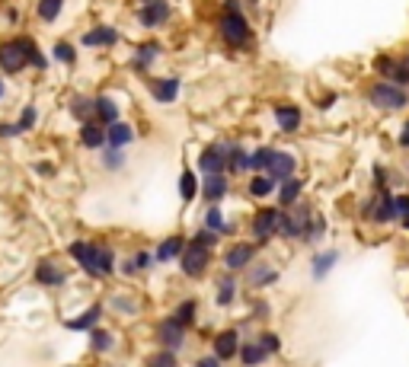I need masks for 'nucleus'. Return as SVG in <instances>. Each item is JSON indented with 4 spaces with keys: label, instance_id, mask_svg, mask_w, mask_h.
I'll return each mask as SVG.
<instances>
[{
    "label": "nucleus",
    "instance_id": "nucleus-51",
    "mask_svg": "<svg viewBox=\"0 0 409 367\" xmlns=\"http://www.w3.org/2000/svg\"><path fill=\"white\" fill-rule=\"evenodd\" d=\"M196 367H221V358H218V355H211V358H202Z\"/></svg>",
    "mask_w": 409,
    "mask_h": 367
},
{
    "label": "nucleus",
    "instance_id": "nucleus-7",
    "mask_svg": "<svg viewBox=\"0 0 409 367\" xmlns=\"http://www.w3.org/2000/svg\"><path fill=\"white\" fill-rule=\"evenodd\" d=\"M173 16V7H170V0H150V3H141L138 10V23L144 29H160L167 26V19Z\"/></svg>",
    "mask_w": 409,
    "mask_h": 367
},
{
    "label": "nucleus",
    "instance_id": "nucleus-40",
    "mask_svg": "<svg viewBox=\"0 0 409 367\" xmlns=\"http://www.w3.org/2000/svg\"><path fill=\"white\" fill-rule=\"evenodd\" d=\"M148 367H179L176 364V351H157V355H150L148 358Z\"/></svg>",
    "mask_w": 409,
    "mask_h": 367
},
{
    "label": "nucleus",
    "instance_id": "nucleus-16",
    "mask_svg": "<svg viewBox=\"0 0 409 367\" xmlns=\"http://www.w3.org/2000/svg\"><path fill=\"white\" fill-rule=\"evenodd\" d=\"M80 144L90 147V150H106L109 147V138H106V125H100V121H84L80 125Z\"/></svg>",
    "mask_w": 409,
    "mask_h": 367
},
{
    "label": "nucleus",
    "instance_id": "nucleus-23",
    "mask_svg": "<svg viewBox=\"0 0 409 367\" xmlns=\"http://www.w3.org/2000/svg\"><path fill=\"white\" fill-rule=\"evenodd\" d=\"M100 313H102V307H100V303H93L90 310H84L77 320H67L65 326H67V329H74V332H93L96 322H100Z\"/></svg>",
    "mask_w": 409,
    "mask_h": 367
},
{
    "label": "nucleus",
    "instance_id": "nucleus-49",
    "mask_svg": "<svg viewBox=\"0 0 409 367\" xmlns=\"http://www.w3.org/2000/svg\"><path fill=\"white\" fill-rule=\"evenodd\" d=\"M36 173L48 179V176H55V166H51V163H36Z\"/></svg>",
    "mask_w": 409,
    "mask_h": 367
},
{
    "label": "nucleus",
    "instance_id": "nucleus-21",
    "mask_svg": "<svg viewBox=\"0 0 409 367\" xmlns=\"http://www.w3.org/2000/svg\"><path fill=\"white\" fill-rule=\"evenodd\" d=\"M202 195H204V202H211V204L221 202L224 195H227V173H211V176H204Z\"/></svg>",
    "mask_w": 409,
    "mask_h": 367
},
{
    "label": "nucleus",
    "instance_id": "nucleus-25",
    "mask_svg": "<svg viewBox=\"0 0 409 367\" xmlns=\"http://www.w3.org/2000/svg\"><path fill=\"white\" fill-rule=\"evenodd\" d=\"M186 252V239L183 237H170V239H163L157 246V259L160 262H170V259H179Z\"/></svg>",
    "mask_w": 409,
    "mask_h": 367
},
{
    "label": "nucleus",
    "instance_id": "nucleus-32",
    "mask_svg": "<svg viewBox=\"0 0 409 367\" xmlns=\"http://www.w3.org/2000/svg\"><path fill=\"white\" fill-rule=\"evenodd\" d=\"M281 198L279 202L285 204V208H291V204H298V198H301V179H294V176H291V179H285V182H281Z\"/></svg>",
    "mask_w": 409,
    "mask_h": 367
},
{
    "label": "nucleus",
    "instance_id": "nucleus-19",
    "mask_svg": "<svg viewBox=\"0 0 409 367\" xmlns=\"http://www.w3.org/2000/svg\"><path fill=\"white\" fill-rule=\"evenodd\" d=\"M36 281L45 287H61L67 281V272L65 268H58L55 262H38L36 265Z\"/></svg>",
    "mask_w": 409,
    "mask_h": 367
},
{
    "label": "nucleus",
    "instance_id": "nucleus-13",
    "mask_svg": "<svg viewBox=\"0 0 409 367\" xmlns=\"http://www.w3.org/2000/svg\"><path fill=\"white\" fill-rule=\"evenodd\" d=\"M148 90L157 102H176L179 96V77H150Z\"/></svg>",
    "mask_w": 409,
    "mask_h": 367
},
{
    "label": "nucleus",
    "instance_id": "nucleus-48",
    "mask_svg": "<svg viewBox=\"0 0 409 367\" xmlns=\"http://www.w3.org/2000/svg\"><path fill=\"white\" fill-rule=\"evenodd\" d=\"M218 237H221V233H214V230H202V233H198V243H204V246H218Z\"/></svg>",
    "mask_w": 409,
    "mask_h": 367
},
{
    "label": "nucleus",
    "instance_id": "nucleus-47",
    "mask_svg": "<svg viewBox=\"0 0 409 367\" xmlns=\"http://www.w3.org/2000/svg\"><path fill=\"white\" fill-rule=\"evenodd\" d=\"M259 345H262V348H266V351H269V355H275V351L281 348L279 335H272V332H266V335H262V339H259Z\"/></svg>",
    "mask_w": 409,
    "mask_h": 367
},
{
    "label": "nucleus",
    "instance_id": "nucleus-54",
    "mask_svg": "<svg viewBox=\"0 0 409 367\" xmlns=\"http://www.w3.org/2000/svg\"><path fill=\"white\" fill-rule=\"evenodd\" d=\"M250 3H259V0H250Z\"/></svg>",
    "mask_w": 409,
    "mask_h": 367
},
{
    "label": "nucleus",
    "instance_id": "nucleus-29",
    "mask_svg": "<svg viewBox=\"0 0 409 367\" xmlns=\"http://www.w3.org/2000/svg\"><path fill=\"white\" fill-rule=\"evenodd\" d=\"M243 169H253V156L240 144H233L231 160H227V173H243Z\"/></svg>",
    "mask_w": 409,
    "mask_h": 367
},
{
    "label": "nucleus",
    "instance_id": "nucleus-53",
    "mask_svg": "<svg viewBox=\"0 0 409 367\" xmlns=\"http://www.w3.org/2000/svg\"><path fill=\"white\" fill-rule=\"evenodd\" d=\"M0 99H3V80H0Z\"/></svg>",
    "mask_w": 409,
    "mask_h": 367
},
{
    "label": "nucleus",
    "instance_id": "nucleus-36",
    "mask_svg": "<svg viewBox=\"0 0 409 367\" xmlns=\"http://www.w3.org/2000/svg\"><path fill=\"white\" fill-rule=\"evenodd\" d=\"M71 112H74L80 121H90L93 119V99H90V96H74V99H71Z\"/></svg>",
    "mask_w": 409,
    "mask_h": 367
},
{
    "label": "nucleus",
    "instance_id": "nucleus-42",
    "mask_svg": "<svg viewBox=\"0 0 409 367\" xmlns=\"http://www.w3.org/2000/svg\"><path fill=\"white\" fill-rule=\"evenodd\" d=\"M90 342H93V351H109L112 348V335L109 332H102L100 326L90 332Z\"/></svg>",
    "mask_w": 409,
    "mask_h": 367
},
{
    "label": "nucleus",
    "instance_id": "nucleus-55",
    "mask_svg": "<svg viewBox=\"0 0 409 367\" xmlns=\"http://www.w3.org/2000/svg\"><path fill=\"white\" fill-rule=\"evenodd\" d=\"M141 3H150V0H141Z\"/></svg>",
    "mask_w": 409,
    "mask_h": 367
},
{
    "label": "nucleus",
    "instance_id": "nucleus-31",
    "mask_svg": "<svg viewBox=\"0 0 409 367\" xmlns=\"http://www.w3.org/2000/svg\"><path fill=\"white\" fill-rule=\"evenodd\" d=\"M204 227L214 230V233H233L231 224H224V214H221V208H218V204H211V208H208V214H204Z\"/></svg>",
    "mask_w": 409,
    "mask_h": 367
},
{
    "label": "nucleus",
    "instance_id": "nucleus-12",
    "mask_svg": "<svg viewBox=\"0 0 409 367\" xmlns=\"http://www.w3.org/2000/svg\"><path fill=\"white\" fill-rule=\"evenodd\" d=\"M119 29L115 26H93V29H86L84 38H80V45L84 48H109L119 42Z\"/></svg>",
    "mask_w": 409,
    "mask_h": 367
},
{
    "label": "nucleus",
    "instance_id": "nucleus-9",
    "mask_svg": "<svg viewBox=\"0 0 409 367\" xmlns=\"http://www.w3.org/2000/svg\"><path fill=\"white\" fill-rule=\"evenodd\" d=\"M294 169H298V160H294V156L285 154V150H272L269 163H266V169H262V173H269L275 182H285V179H291V176H294Z\"/></svg>",
    "mask_w": 409,
    "mask_h": 367
},
{
    "label": "nucleus",
    "instance_id": "nucleus-37",
    "mask_svg": "<svg viewBox=\"0 0 409 367\" xmlns=\"http://www.w3.org/2000/svg\"><path fill=\"white\" fill-rule=\"evenodd\" d=\"M275 281H279V272L269 268V265H259L256 272H253V278H250L253 287H266V285H275Z\"/></svg>",
    "mask_w": 409,
    "mask_h": 367
},
{
    "label": "nucleus",
    "instance_id": "nucleus-28",
    "mask_svg": "<svg viewBox=\"0 0 409 367\" xmlns=\"http://www.w3.org/2000/svg\"><path fill=\"white\" fill-rule=\"evenodd\" d=\"M275 192V179H272L269 173H259L250 179V195L253 198H269V195Z\"/></svg>",
    "mask_w": 409,
    "mask_h": 367
},
{
    "label": "nucleus",
    "instance_id": "nucleus-27",
    "mask_svg": "<svg viewBox=\"0 0 409 367\" xmlns=\"http://www.w3.org/2000/svg\"><path fill=\"white\" fill-rule=\"evenodd\" d=\"M65 10V0H36V16L42 23H55Z\"/></svg>",
    "mask_w": 409,
    "mask_h": 367
},
{
    "label": "nucleus",
    "instance_id": "nucleus-22",
    "mask_svg": "<svg viewBox=\"0 0 409 367\" xmlns=\"http://www.w3.org/2000/svg\"><path fill=\"white\" fill-rule=\"evenodd\" d=\"M160 58V42H141L138 51H135V61H131V67H135V73H144L154 61Z\"/></svg>",
    "mask_w": 409,
    "mask_h": 367
},
{
    "label": "nucleus",
    "instance_id": "nucleus-3",
    "mask_svg": "<svg viewBox=\"0 0 409 367\" xmlns=\"http://www.w3.org/2000/svg\"><path fill=\"white\" fill-rule=\"evenodd\" d=\"M67 252L77 259V265L84 268L86 275L102 278L112 272V249L100 246V243H71Z\"/></svg>",
    "mask_w": 409,
    "mask_h": 367
},
{
    "label": "nucleus",
    "instance_id": "nucleus-50",
    "mask_svg": "<svg viewBox=\"0 0 409 367\" xmlns=\"http://www.w3.org/2000/svg\"><path fill=\"white\" fill-rule=\"evenodd\" d=\"M19 134V125H0V138H13Z\"/></svg>",
    "mask_w": 409,
    "mask_h": 367
},
{
    "label": "nucleus",
    "instance_id": "nucleus-52",
    "mask_svg": "<svg viewBox=\"0 0 409 367\" xmlns=\"http://www.w3.org/2000/svg\"><path fill=\"white\" fill-rule=\"evenodd\" d=\"M400 147H406V150H409V119L403 121V131H400Z\"/></svg>",
    "mask_w": 409,
    "mask_h": 367
},
{
    "label": "nucleus",
    "instance_id": "nucleus-14",
    "mask_svg": "<svg viewBox=\"0 0 409 367\" xmlns=\"http://www.w3.org/2000/svg\"><path fill=\"white\" fill-rule=\"evenodd\" d=\"M275 121H279V128L285 131V134H291V131H298L301 125H304V112L294 106V102H281V106H275Z\"/></svg>",
    "mask_w": 409,
    "mask_h": 367
},
{
    "label": "nucleus",
    "instance_id": "nucleus-15",
    "mask_svg": "<svg viewBox=\"0 0 409 367\" xmlns=\"http://www.w3.org/2000/svg\"><path fill=\"white\" fill-rule=\"evenodd\" d=\"M374 67H377V73H384L387 80L400 83V86H409V64L406 61H393V58L381 55L377 61H374Z\"/></svg>",
    "mask_w": 409,
    "mask_h": 367
},
{
    "label": "nucleus",
    "instance_id": "nucleus-35",
    "mask_svg": "<svg viewBox=\"0 0 409 367\" xmlns=\"http://www.w3.org/2000/svg\"><path fill=\"white\" fill-rule=\"evenodd\" d=\"M240 358H243V364H246V367H256V364H262V361L269 358V351L262 348V345H243Z\"/></svg>",
    "mask_w": 409,
    "mask_h": 367
},
{
    "label": "nucleus",
    "instance_id": "nucleus-43",
    "mask_svg": "<svg viewBox=\"0 0 409 367\" xmlns=\"http://www.w3.org/2000/svg\"><path fill=\"white\" fill-rule=\"evenodd\" d=\"M36 119H38V109H36V106H26V109L19 112V121H16L19 131H29L32 125H36Z\"/></svg>",
    "mask_w": 409,
    "mask_h": 367
},
{
    "label": "nucleus",
    "instance_id": "nucleus-34",
    "mask_svg": "<svg viewBox=\"0 0 409 367\" xmlns=\"http://www.w3.org/2000/svg\"><path fill=\"white\" fill-rule=\"evenodd\" d=\"M233 291H237V278L221 275V281H218V303H221V307L233 303Z\"/></svg>",
    "mask_w": 409,
    "mask_h": 367
},
{
    "label": "nucleus",
    "instance_id": "nucleus-20",
    "mask_svg": "<svg viewBox=\"0 0 409 367\" xmlns=\"http://www.w3.org/2000/svg\"><path fill=\"white\" fill-rule=\"evenodd\" d=\"M93 121H100V125H115L119 121V106H115V99H109V96H96L93 99Z\"/></svg>",
    "mask_w": 409,
    "mask_h": 367
},
{
    "label": "nucleus",
    "instance_id": "nucleus-1",
    "mask_svg": "<svg viewBox=\"0 0 409 367\" xmlns=\"http://www.w3.org/2000/svg\"><path fill=\"white\" fill-rule=\"evenodd\" d=\"M29 64L38 67V71L48 67V58L38 51V45L29 36L10 38V42L0 45V71L3 73H23Z\"/></svg>",
    "mask_w": 409,
    "mask_h": 367
},
{
    "label": "nucleus",
    "instance_id": "nucleus-8",
    "mask_svg": "<svg viewBox=\"0 0 409 367\" xmlns=\"http://www.w3.org/2000/svg\"><path fill=\"white\" fill-rule=\"evenodd\" d=\"M310 208L307 204H298V211L294 214H281V224H279V233H285V237H298L304 239L307 227H310Z\"/></svg>",
    "mask_w": 409,
    "mask_h": 367
},
{
    "label": "nucleus",
    "instance_id": "nucleus-39",
    "mask_svg": "<svg viewBox=\"0 0 409 367\" xmlns=\"http://www.w3.org/2000/svg\"><path fill=\"white\" fill-rule=\"evenodd\" d=\"M121 163H125L121 147H106V154H102V166H106V169H121Z\"/></svg>",
    "mask_w": 409,
    "mask_h": 367
},
{
    "label": "nucleus",
    "instance_id": "nucleus-56",
    "mask_svg": "<svg viewBox=\"0 0 409 367\" xmlns=\"http://www.w3.org/2000/svg\"><path fill=\"white\" fill-rule=\"evenodd\" d=\"M406 64H409V55H406Z\"/></svg>",
    "mask_w": 409,
    "mask_h": 367
},
{
    "label": "nucleus",
    "instance_id": "nucleus-44",
    "mask_svg": "<svg viewBox=\"0 0 409 367\" xmlns=\"http://www.w3.org/2000/svg\"><path fill=\"white\" fill-rule=\"evenodd\" d=\"M148 265H150L148 252H135V259H131V262H125V275H135L138 268H148Z\"/></svg>",
    "mask_w": 409,
    "mask_h": 367
},
{
    "label": "nucleus",
    "instance_id": "nucleus-30",
    "mask_svg": "<svg viewBox=\"0 0 409 367\" xmlns=\"http://www.w3.org/2000/svg\"><path fill=\"white\" fill-rule=\"evenodd\" d=\"M179 195H183V202H192L198 195V176L192 169H183V176H179Z\"/></svg>",
    "mask_w": 409,
    "mask_h": 367
},
{
    "label": "nucleus",
    "instance_id": "nucleus-18",
    "mask_svg": "<svg viewBox=\"0 0 409 367\" xmlns=\"http://www.w3.org/2000/svg\"><path fill=\"white\" fill-rule=\"evenodd\" d=\"M214 355L221 361L233 358V355H240V339H237V332L233 329H224L214 335Z\"/></svg>",
    "mask_w": 409,
    "mask_h": 367
},
{
    "label": "nucleus",
    "instance_id": "nucleus-24",
    "mask_svg": "<svg viewBox=\"0 0 409 367\" xmlns=\"http://www.w3.org/2000/svg\"><path fill=\"white\" fill-rule=\"evenodd\" d=\"M106 138H109V147H128L131 141H135V128H131L128 121H115V125H109L106 128Z\"/></svg>",
    "mask_w": 409,
    "mask_h": 367
},
{
    "label": "nucleus",
    "instance_id": "nucleus-6",
    "mask_svg": "<svg viewBox=\"0 0 409 367\" xmlns=\"http://www.w3.org/2000/svg\"><path fill=\"white\" fill-rule=\"evenodd\" d=\"M183 275L189 278H198L208 268V262H211V246H204V243H192V246H186V252H183Z\"/></svg>",
    "mask_w": 409,
    "mask_h": 367
},
{
    "label": "nucleus",
    "instance_id": "nucleus-17",
    "mask_svg": "<svg viewBox=\"0 0 409 367\" xmlns=\"http://www.w3.org/2000/svg\"><path fill=\"white\" fill-rule=\"evenodd\" d=\"M253 256H256V246H253V243H237L233 249H227L224 262H227L231 272H240V268H246L253 262Z\"/></svg>",
    "mask_w": 409,
    "mask_h": 367
},
{
    "label": "nucleus",
    "instance_id": "nucleus-10",
    "mask_svg": "<svg viewBox=\"0 0 409 367\" xmlns=\"http://www.w3.org/2000/svg\"><path fill=\"white\" fill-rule=\"evenodd\" d=\"M157 339H160V345H163L167 351H179V348H183V342H186V326H183L176 316H170V320L160 322Z\"/></svg>",
    "mask_w": 409,
    "mask_h": 367
},
{
    "label": "nucleus",
    "instance_id": "nucleus-38",
    "mask_svg": "<svg viewBox=\"0 0 409 367\" xmlns=\"http://www.w3.org/2000/svg\"><path fill=\"white\" fill-rule=\"evenodd\" d=\"M196 313H198V303H196V300H183V303H179V310L173 313V316H176V320L189 329V326L196 322Z\"/></svg>",
    "mask_w": 409,
    "mask_h": 367
},
{
    "label": "nucleus",
    "instance_id": "nucleus-11",
    "mask_svg": "<svg viewBox=\"0 0 409 367\" xmlns=\"http://www.w3.org/2000/svg\"><path fill=\"white\" fill-rule=\"evenodd\" d=\"M279 224H281V211H275V208H262V211L253 217V237L259 239V243H266L269 237L279 233Z\"/></svg>",
    "mask_w": 409,
    "mask_h": 367
},
{
    "label": "nucleus",
    "instance_id": "nucleus-33",
    "mask_svg": "<svg viewBox=\"0 0 409 367\" xmlns=\"http://www.w3.org/2000/svg\"><path fill=\"white\" fill-rule=\"evenodd\" d=\"M51 55H55V61H61V64H74L77 48L71 45V42H65V38H58L55 45H51Z\"/></svg>",
    "mask_w": 409,
    "mask_h": 367
},
{
    "label": "nucleus",
    "instance_id": "nucleus-26",
    "mask_svg": "<svg viewBox=\"0 0 409 367\" xmlns=\"http://www.w3.org/2000/svg\"><path fill=\"white\" fill-rule=\"evenodd\" d=\"M339 262V252L336 249H326V252H320V256H314V265H310V272H314V278L320 281V278L329 275V268Z\"/></svg>",
    "mask_w": 409,
    "mask_h": 367
},
{
    "label": "nucleus",
    "instance_id": "nucleus-45",
    "mask_svg": "<svg viewBox=\"0 0 409 367\" xmlns=\"http://www.w3.org/2000/svg\"><path fill=\"white\" fill-rule=\"evenodd\" d=\"M397 217L409 230V195H397Z\"/></svg>",
    "mask_w": 409,
    "mask_h": 367
},
{
    "label": "nucleus",
    "instance_id": "nucleus-4",
    "mask_svg": "<svg viewBox=\"0 0 409 367\" xmlns=\"http://www.w3.org/2000/svg\"><path fill=\"white\" fill-rule=\"evenodd\" d=\"M368 102L374 109H384V112H397V109H406L409 106V93L406 86L393 80H381V83H371L368 86Z\"/></svg>",
    "mask_w": 409,
    "mask_h": 367
},
{
    "label": "nucleus",
    "instance_id": "nucleus-5",
    "mask_svg": "<svg viewBox=\"0 0 409 367\" xmlns=\"http://www.w3.org/2000/svg\"><path fill=\"white\" fill-rule=\"evenodd\" d=\"M231 150H233V144L204 147L202 156H198V169H202L204 176H211V173H227V160H231Z\"/></svg>",
    "mask_w": 409,
    "mask_h": 367
},
{
    "label": "nucleus",
    "instance_id": "nucleus-46",
    "mask_svg": "<svg viewBox=\"0 0 409 367\" xmlns=\"http://www.w3.org/2000/svg\"><path fill=\"white\" fill-rule=\"evenodd\" d=\"M269 154H272V147H259V150L253 154V169H256V173H262V169H266V163H269Z\"/></svg>",
    "mask_w": 409,
    "mask_h": 367
},
{
    "label": "nucleus",
    "instance_id": "nucleus-2",
    "mask_svg": "<svg viewBox=\"0 0 409 367\" xmlns=\"http://www.w3.org/2000/svg\"><path fill=\"white\" fill-rule=\"evenodd\" d=\"M218 32L231 48H253V29L240 0H224V13L218 16Z\"/></svg>",
    "mask_w": 409,
    "mask_h": 367
},
{
    "label": "nucleus",
    "instance_id": "nucleus-41",
    "mask_svg": "<svg viewBox=\"0 0 409 367\" xmlns=\"http://www.w3.org/2000/svg\"><path fill=\"white\" fill-rule=\"evenodd\" d=\"M323 233H326V220H323V214H320V217L314 214V217H310V227H307V233H304V239H307V243H316V239L323 237Z\"/></svg>",
    "mask_w": 409,
    "mask_h": 367
}]
</instances>
